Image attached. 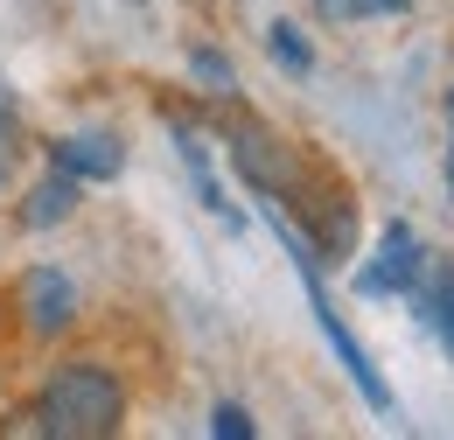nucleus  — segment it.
<instances>
[{
  "label": "nucleus",
  "instance_id": "f257e3e1",
  "mask_svg": "<svg viewBox=\"0 0 454 440\" xmlns=\"http://www.w3.org/2000/svg\"><path fill=\"white\" fill-rule=\"evenodd\" d=\"M133 412V385L106 357H63L57 371L35 385V398L14 412L0 434H35V440H113Z\"/></svg>",
  "mask_w": 454,
  "mask_h": 440
},
{
  "label": "nucleus",
  "instance_id": "f03ea898",
  "mask_svg": "<svg viewBox=\"0 0 454 440\" xmlns=\"http://www.w3.org/2000/svg\"><path fill=\"white\" fill-rule=\"evenodd\" d=\"M273 217V231H280V245H286V259H294V273H301V287H308V315H315V329H322V342L336 350V364H342V378L356 385V398L371 405V412H392V385H385V371L371 364V350L349 335V322L336 315V301H329V287H322V252L308 245V231L294 217H280V210H266Z\"/></svg>",
  "mask_w": 454,
  "mask_h": 440
},
{
  "label": "nucleus",
  "instance_id": "7ed1b4c3",
  "mask_svg": "<svg viewBox=\"0 0 454 440\" xmlns=\"http://www.w3.org/2000/svg\"><path fill=\"white\" fill-rule=\"evenodd\" d=\"M7 301H14V322H21L28 342H57L84 315V294H77V279L63 273V266H28V273L14 279Z\"/></svg>",
  "mask_w": 454,
  "mask_h": 440
},
{
  "label": "nucleus",
  "instance_id": "20e7f679",
  "mask_svg": "<svg viewBox=\"0 0 454 440\" xmlns=\"http://www.w3.org/2000/svg\"><path fill=\"white\" fill-rule=\"evenodd\" d=\"M419 273H427V245L405 217H392L371 245V266H356V294L364 301H405L419 287Z\"/></svg>",
  "mask_w": 454,
  "mask_h": 440
},
{
  "label": "nucleus",
  "instance_id": "39448f33",
  "mask_svg": "<svg viewBox=\"0 0 454 440\" xmlns=\"http://www.w3.org/2000/svg\"><path fill=\"white\" fill-rule=\"evenodd\" d=\"M50 161L70 168L77 182H113L119 168H126V140L106 133V126H77V133H57V140H50Z\"/></svg>",
  "mask_w": 454,
  "mask_h": 440
},
{
  "label": "nucleus",
  "instance_id": "423d86ee",
  "mask_svg": "<svg viewBox=\"0 0 454 440\" xmlns=\"http://www.w3.org/2000/svg\"><path fill=\"white\" fill-rule=\"evenodd\" d=\"M405 301H412L419 329L434 335V342L448 350V364H454V252L448 259H427V273H419V287H412Z\"/></svg>",
  "mask_w": 454,
  "mask_h": 440
},
{
  "label": "nucleus",
  "instance_id": "0eeeda50",
  "mask_svg": "<svg viewBox=\"0 0 454 440\" xmlns=\"http://www.w3.org/2000/svg\"><path fill=\"white\" fill-rule=\"evenodd\" d=\"M77 203H84V182H77L70 168L50 161V175L14 203V224H21V231H57L63 217H77Z\"/></svg>",
  "mask_w": 454,
  "mask_h": 440
},
{
  "label": "nucleus",
  "instance_id": "6e6552de",
  "mask_svg": "<svg viewBox=\"0 0 454 440\" xmlns=\"http://www.w3.org/2000/svg\"><path fill=\"white\" fill-rule=\"evenodd\" d=\"M266 50H273V63L294 70V77H308V70H315V43L301 35V21H273V28H266Z\"/></svg>",
  "mask_w": 454,
  "mask_h": 440
},
{
  "label": "nucleus",
  "instance_id": "1a4fd4ad",
  "mask_svg": "<svg viewBox=\"0 0 454 440\" xmlns=\"http://www.w3.org/2000/svg\"><path fill=\"white\" fill-rule=\"evenodd\" d=\"M189 77H196L210 98H231V91H238V77H231V63L217 50H189Z\"/></svg>",
  "mask_w": 454,
  "mask_h": 440
},
{
  "label": "nucleus",
  "instance_id": "9d476101",
  "mask_svg": "<svg viewBox=\"0 0 454 440\" xmlns=\"http://www.w3.org/2000/svg\"><path fill=\"white\" fill-rule=\"evenodd\" d=\"M210 434H217V440H252V434H259V420H252L238 398H224V405L210 412Z\"/></svg>",
  "mask_w": 454,
  "mask_h": 440
},
{
  "label": "nucleus",
  "instance_id": "9b49d317",
  "mask_svg": "<svg viewBox=\"0 0 454 440\" xmlns=\"http://www.w3.org/2000/svg\"><path fill=\"white\" fill-rule=\"evenodd\" d=\"M322 14H405L412 0H315Z\"/></svg>",
  "mask_w": 454,
  "mask_h": 440
},
{
  "label": "nucleus",
  "instance_id": "f8f14e48",
  "mask_svg": "<svg viewBox=\"0 0 454 440\" xmlns=\"http://www.w3.org/2000/svg\"><path fill=\"white\" fill-rule=\"evenodd\" d=\"M14 161H21V126H14V112H0V182L14 175Z\"/></svg>",
  "mask_w": 454,
  "mask_h": 440
},
{
  "label": "nucleus",
  "instance_id": "ddd939ff",
  "mask_svg": "<svg viewBox=\"0 0 454 440\" xmlns=\"http://www.w3.org/2000/svg\"><path fill=\"white\" fill-rule=\"evenodd\" d=\"M448 140H454V91H448Z\"/></svg>",
  "mask_w": 454,
  "mask_h": 440
}]
</instances>
